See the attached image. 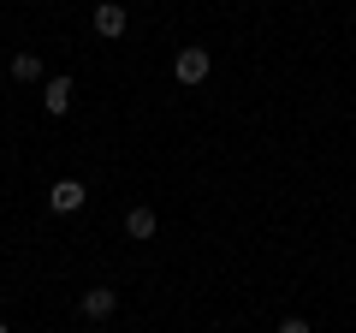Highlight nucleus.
Returning a JSON list of instances; mask_svg holds the SVG:
<instances>
[{"label": "nucleus", "mask_w": 356, "mask_h": 333, "mask_svg": "<svg viewBox=\"0 0 356 333\" xmlns=\"http://www.w3.org/2000/svg\"><path fill=\"white\" fill-rule=\"evenodd\" d=\"M208 72H214L208 48H178V60H172V77H178V84H202Z\"/></svg>", "instance_id": "f257e3e1"}, {"label": "nucleus", "mask_w": 356, "mask_h": 333, "mask_svg": "<svg viewBox=\"0 0 356 333\" xmlns=\"http://www.w3.org/2000/svg\"><path fill=\"white\" fill-rule=\"evenodd\" d=\"M83 179H54L48 185V208H54V215H77V208H83Z\"/></svg>", "instance_id": "f03ea898"}, {"label": "nucleus", "mask_w": 356, "mask_h": 333, "mask_svg": "<svg viewBox=\"0 0 356 333\" xmlns=\"http://www.w3.org/2000/svg\"><path fill=\"white\" fill-rule=\"evenodd\" d=\"M77 309H83V321H107V316L119 309V292H113V286H89Z\"/></svg>", "instance_id": "7ed1b4c3"}, {"label": "nucleus", "mask_w": 356, "mask_h": 333, "mask_svg": "<svg viewBox=\"0 0 356 333\" xmlns=\"http://www.w3.org/2000/svg\"><path fill=\"white\" fill-rule=\"evenodd\" d=\"M95 36H125V0H102L95 6Z\"/></svg>", "instance_id": "20e7f679"}, {"label": "nucleus", "mask_w": 356, "mask_h": 333, "mask_svg": "<svg viewBox=\"0 0 356 333\" xmlns=\"http://www.w3.org/2000/svg\"><path fill=\"white\" fill-rule=\"evenodd\" d=\"M72 77H48V84H42V107H48V114H72Z\"/></svg>", "instance_id": "39448f33"}, {"label": "nucleus", "mask_w": 356, "mask_h": 333, "mask_svg": "<svg viewBox=\"0 0 356 333\" xmlns=\"http://www.w3.org/2000/svg\"><path fill=\"white\" fill-rule=\"evenodd\" d=\"M154 226H161L154 208H131V215H125V238H154Z\"/></svg>", "instance_id": "423d86ee"}, {"label": "nucleus", "mask_w": 356, "mask_h": 333, "mask_svg": "<svg viewBox=\"0 0 356 333\" xmlns=\"http://www.w3.org/2000/svg\"><path fill=\"white\" fill-rule=\"evenodd\" d=\"M13 77H18V84H36V77H42V54H13Z\"/></svg>", "instance_id": "0eeeda50"}, {"label": "nucleus", "mask_w": 356, "mask_h": 333, "mask_svg": "<svg viewBox=\"0 0 356 333\" xmlns=\"http://www.w3.org/2000/svg\"><path fill=\"white\" fill-rule=\"evenodd\" d=\"M280 333H315V327H309L303 316H285V321H280Z\"/></svg>", "instance_id": "6e6552de"}, {"label": "nucleus", "mask_w": 356, "mask_h": 333, "mask_svg": "<svg viewBox=\"0 0 356 333\" xmlns=\"http://www.w3.org/2000/svg\"><path fill=\"white\" fill-rule=\"evenodd\" d=\"M0 333H13V327H6V321H0Z\"/></svg>", "instance_id": "1a4fd4ad"}]
</instances>
